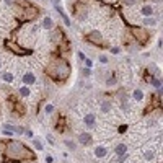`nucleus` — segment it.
<instances>
[{
	"label": "nucleus",
	"mask_w": 163,
	"mask_h": 163,
	"mask_svg": "<svg viewBox=\"0 0 163 163\" xmlns=\"http://www.w3.org/2000/svg\"><path fill=\"white\" fill-rule=\"evenodd\" d=\"M150 83H152L157 90L161 88V82H160V78H157V77H150Z\"/></svg>",
	"instance_id": "412c9836"
},
{
	"label": "nucleus",
	"mask_w": 163,
	"mask_h": 163,
	"mask_svg": "<svg viewBox=\"0 0 163 163\" xmlns=\"http://www.w3.org/2000/svg\"><path fill=\"white\" fill-rule=\"evenodd\" d=\"M18 95H20V98H30V96H31V90H30V87H26V85L20 87V90H18Z\"/></svg>",
	"instance_id": "2eb2a0df"
},
{
	"label": "nucleus",
	"mask_w": 163,
	"mask_h": 163,
	"mask_svg": "<svg viewBox=\"0 0 163 163\" xmlns=\"http://www.w3.org/2000/svg\"><path fill=\"white\" fill-rule=\"evenodd\" d=\"M78 142L82 143V145H90V143L93 142L92 134H88V132H80V134H78Z\"/></svg>",
	"instance_id": "6e6552de"
},
{
	"label": "nucleus",
	"mask_w": 163,
	"mask_h": 163,
	"mask_svg": "<svg viewBox=\"0 0 163 163\" xmlns=\"http://www.w3.org/2000/svg\"><path fill=\"white\" fill-rule=\"evenodd\" d=\"M132 100H134V101H142V100H143V92L140 88H137V90H134V92H132Z\"/></svg>",
	"instance_id": "6ab92c4d"
},
{
	"label": "nucleus",
	"mask_w": 163,
	"mask_h": 163,
	"mask_svg": "<svg viewBox=\"0 0 163 163\" xmlns=\"http://www.w3.org/2000/svg\"><path fill=\"white\" fill-rule=\"evenodd\" d=\"M101 111L103 113H109V111H111V103H109V101H103L101 103Z\"/></svg>",
	"instance_id": "5701e85b"
},
{
	"label": "nucleus",
	"mask_w": 163,
	"mask_h": 163,
	"mask_svg": "<svg viewBox=\"0 0 163 163\" xmlns=\"http://www.w3.org/2000/svg\"><path fill=\"white\" fill-rule=\"evenodd\" d=\"M33 147L36 148L38 152H41V150H44V147H42V143L41 140H38V139H33Z\"/></svg>",
	"instance_id": "4be33fe9"
},
{
	"label": "nucleus",
	"mask_w": 163,
	"mask_h": 163,
	"mask_svg": "<svg viewBox=\"0 0 163 163\" xmlns=\"http://www.w3.org/2000/svg\"><path fill=\"white\" fill-rule=\"evenodd\" d=\"M5 46H7V49H10L12 52H15L16 56H26L28 52H30L28 49H23L20 44H16V42H13V41H7Z\"/></svg>",
	"instance_id": "423d86ee"
},
{
	"label": "nucleus",
	"mask_w": 163,
	"mask_h": 163,
	"mask_svg": "<svg viewBox=\"0 0 163 163\" xmlns=\"http://www.w3.org/2000/svg\"><path fill=\"white\" fill-rule=\"evenodd\" d=\"M85 41H88V42H92V44L95 46H103V34L100 31H90L87 36H85Z\"/></svg>",
	"instance_id": "7ed1b4c3"
},
{
	"label": "nucleus",
	"mask_w": 163,
	"mask_h": 163,
	"mask_svg": "<svg viewBox=\"0 0 163 163\" xmlns=\"http://www.w3.org/2000/svg\"><path fill=\"white\" fill-rule=\"evenodd\" d=\"M5 3H7V5H8V7H12V5H13V3H15V0H5Z\"/></svg>",
	"instance_id": "c9c22d12"
},
{
	"label": "nucleus",
	"mask_w": 163,
	"mask_h": 163,
	"mask_svg": "<svg viewBox=\"0 0 163 163\" xmlns=\"http://www.w3.org/2000/svg\"><path fill=\"white\" fill-rule=\"evenodd\" d=\"M38 15H39V10H38L34 5H26L25 10H23L21 18H23V20H34Z\"/></svg>",
	"instance_id": "39448f33"
},
{
	"label": "nucleus",
	"mask_w": 163,
	"mask_h": 163,
	"mask_svg": "<svg viewBox=\"0 0 163 163\" xmlns=\"http://www.w3.org/2000/svg\"><path fill=\"white\" fill-rule=\"evenodd\" d=\"M83 75H85V77L92 75V69H88V67H87V69H83Z\"/></svg>",
	"instance_id": "72a5a7b5"
},
{
	"label": "nucleus",
	"mask_w": 163,
	"mask_h": 163,
	"mask_svg": "<svg viewBox=\"0 0 163 163\" xmlns=\"http://www.w3.org/2000/svg\"><path fill=\"white\" fill-rule=\"evenodd\" d=\"M25 134H26L28 137H31V139H33V132H31V131H25Z\"/></svg>",
	"instance_id": "4c0bfd02"
},
{
	"label": "nucleus",
	"mask_w": 163,
	"mask_h": 163,
	"mask_svg": "<svg viewBox=\"0 0 163 163\" xmlns=\"http://www.w3.org/2000/svg\"><path fill=\"white\" fill-rule=\"evenodd\" d=\"M2 80L5 82V83H12V82L15 80V77H13V74H12V72L5 70V72H2Z\"/></svg>",
	"instance_id": "f3484780"
},
{
	"label": "nucleus",
	"mask_w": 163,
	"mask_h": 163,
	"mask_svg": "<svg viewBox=\"0 0 163 163\" xmlns=\"http://www.w3.org/2000/svg\"><path fill=\"white\" fill-rule=\"evenodd\" d=\"M93 153H95V157H96V158H104L108 155V148L104 145H98V147H95Z\"/></svg>",
	"instance_id": "9d476101"
},
{
	"label": "nucleus",
	"mask_w": 163,
	"mask_h": 163,
	"mask_svg": "<svg viewBox=\"0 0 163 163\" xmlns=\"http://www.w3.org/2000/svg\"><path fill=\"white\" fill-rule=\"evenodd\" d=\"M46 161H47V163H52V157L47 155V157H46Z\"/></svg>",
	"instance_id": "e433bc0d"
},
{
	"label": "nucleus",
	"mask_w": 163,
	"mask_h": 163,
	"mask_svg": "<svg viewBox=\"0 0 163 163\" xmlns=\"http://www.w3.org/2000/svg\"><path fill=\"white\" fill-rule=\"evenodd\" d=\"M10 103H15V96H10ZM13 109H16V111H20L21 106H18V104H12Z\"/></svg>",
	"instance_id": "c85d7f7f"
},
{
	"label": "nucleus",
	"mask_w": 163,
	"mask_h": 163,
	"mask_svg": "<svg viewBox=\"0 0 163 163\" xmlns=\"http://www.w3.org/2000/svg\"><path fill=\"white\" fill-rule=\"evenodd\" d=\"M42 28H44V30H52V28H54V21H52L51 16H46L44 20H42Z\"/></svg>",
	"instance_id": "a211bd4d"
},
{
	"label": "nucleus",
	"mask_w": 163,
	"mask_h": 163,
	"mask_svg": "<svg viewBox=\"0 0 163 163\" xmlns=\"http://www.w3.org/2000/svg\"><path fill=\"white\" fill-rule=\"evenodd\" d=\"M98 60L101 62V64H108V60H109V59H108L106 56H100V59H98Z\"/></svg>",
	"instance_id": "7c9ffc66"
},
{
	"label": "nucleus",
	"mask_w": 163,
	"mask_h": 163,
	"mask_svg": "<svg viewBox=\"0 0 163 163\" xmlns=\"http://www.w3.org/2000/svg\"><path fill=\"white\" fill-rule=\"evenodd\" d=\"M114 152H116L118 157L126 155V153H127V145H126V143H118V145L114 147Z\"/></svg>",
	"instance_id": "4468645a"
},
{
	"label": "nucleus",
	"mask_w": 163,
	"mask_h": 163,
	"mask_svg": "<svg viewBox=\"0 0 163 163\" xmlns=\"http://www.w3.org/2000/svg\"><path fill=\"white\" fill-rule=\"evenodd\" d=\"M46 74L54 82H65L70 75V65L65 59L56 57V59H52L49 62V65L46 67Z\"/></svg>",
	"instance_id": "f03ea898"
},
{
	"label": "nucleus",
	"mask_w": 163,
	"mask_h": 163,
	"mask_svg": "<svg viewBox=\"0 0 163 163\" xmlns=\"http://www.w3.org/2000/svg\"><path fill=\"white\" fill-rule=\"evenodd\" d=\"M119 52H121L119 47H113V49H111V54H119Z\"/></svg>",
	"instance_id": "f704fd0d"
},
{
	"label": "nucleus",
	"mask_w": 163,
	"mask_h": 163,
	"mask_svg": "<svg viewBox=\"0 0 163 163\" xmlns=\"http://www.w3.org/2000/svg\"><path fill=\"white\" fill-rule=\"evenodd\" d=\"M3 136H7V137H13V134H15V132H13L12 131V129H7V127H3Z\"/></svg>",
	"instance_id": "bb28decb"
},
{
	"label": "nucleus",
	"mask_w": 163,
	"mask_h": 163,
	"mask_svg": "<svg viewBox=\"0 0 163 163\" xmlns=\"http://www.w3.org/2000/svg\"><path fill=\"white\" fill-rule=\"evenodd\" d=\"M23 85H26V87H30V85H34L36 83V75L33 74V72H25V75H23Z\"/></svg>",
	"instance_id": "0eeeda50"
},
{
	"label": "nucleus",
	"mask_w": 163,
	"mask_h": 163,
	"mask_svg": "<svg viewBox=\"0 0 163 163\" xmlns=\"http://www.w3.org/2000/svg\"><path fill=\"white\" fill-rule=\"evenodd\" d=\"M83 122H85L87 127H95V124H96V116H95V114H85Z\"/></svg>",
	"instance_id": "9b49d317"
},
{
	"label": "nucleus",
	"mask_w": 163,
	"mask_h": 163,
	"mask_svg": "<svg viewBox=\"0 0 163 163\" xmlns=\"http://www.w3.org/2000/svg\"><path fill=\"white\" fill-rule=\"evenodd\" d=\"M106 83H108V85H114V83H116V77H114V75L109 77V78L106 80Z\"/></svg>",
	"instance_id": "c756f323"
},
{
	"label": "nucleus",
	"mask_w": 163,
	"mask_h": 163,
	"mask_svg": "<svg viewBox=\"0 0 163 163\" xmlns=\"http://www.w3.org/2000/svg\"><path fill=\"white\" fill-rule=\"evenodd\" d=\"M83 62H85V65H87V67H88V69H92V65H93V62H92V60H90V59H88V57H87V59H85Z\"/></svg>",
	"instance_id": "2f4dec72"
},
{
	"label": "nucleus",
	"mask_w": 163,
	"mask_h": 163,
	"mask_svg": "<svg viewBox=\"0 0 163 163\" xmlns=\"http://www.w3.org/2000/svg\"><path fill=\"white\" fill-rule=\"evenodd\" d=\"M143 158H145L147 161H152L153 158H155V150H153L152 147L145 148V150H143Z\"/></svg>",
	"instance_id": "dca6fc26"
},
{
	"label": "nucleus",
	"mask_w": 163,
	"mask_h": 163,
	"mask_svg": "<svg viewBox=\"0 0 163 163\" xmlns=\"http://www.w3.org/2000/svg\"><path fill=\"white\" fill-rule=\"evenodd\" d=\"M3 153H5L7 160L12 161H26V160H34L36 155L34 152L30 150L23 142L18 140H7L5 145H3Z\"/></svg>",
	"instance_id": "f257e3e1"
},
{
	"label": "nucleus",
	"mask_w": 163,
	"mask_h": 163,
	"mask_svg": "<svg viewBox=\"0 0 163 163\" xmlns=\"http://www.w3.org/2000/svg\"><path fill=\"white\" fill-rule=\"evenodd\" d=\"M77 56H78V59H82V60H85V59H87V56H85L82 51H78V52H77Z\"/></svg>",
	"instance_id": "473e14b6"
},
{
	"label": "nucleus",
	"mask_w": 163,
	"mask_h": 163,
	"mask_svg": "<svg viewBox=\"0 0 163 163\" xmlns=\"http://www.w3.org/2000/svg\"><path fill=\"white\" fill-rule=\"evenodd\" d=\"M148 70H152V77H157V75H158V67H157L155 64H150Z\"/></svg>",
	"instance_id": "a878e982"
},
{
	"label": "nucleus",
	"mask_w": 163,
	"mask_h": 163,
	"mask_svg": "<svg viewBox=\"0 0 163 163\" xmlns=\"http://www.w3.org/2000/svg\"><path fill=\"white\" fill-rule=\"evenodd\" d=\"M142 23L145 26H155L158 21H157V18H153V16H147V18H143V20H142Z\"/></svg>",
	"instance_id": "aec40b11"
},
{
	"label": "nucleus",
	"mask_w": 163,
	"mask_h": 163,
	"mask_svg": "<svg viewBox=\"0 0 163 163\" xmlns=\"http://www.w3.org/2000/svg\"><path fill=\"white\" fill-rule=\"evenodd\" d=\"M132 34L134 38L137 39V42H140V44H145V42L148 41V38H150V34L143 30V28H134L132 30Z\"/></svg>",
	"instance_id": "20e7f679"
},
{
	"label": "nucleus",
	"mask_w": 163,
	"mask_h": 163,
	"mask_svg": "<svg viewBox=\"0 0 163 163\" xmlns=\"http://www.w3.org/2000/svg\"><path fill=\"white\" fill-rule=\"evenodd\" d=\"M64 143H65L67 148H70V150H75V148H77V143L72 142V140H64Z\"/></svg>",
	"instance_id": "393cba45"
},
{
	"label": "nucleus",
	"mask_w": 163,
	"mask_h": 163,
	"mask_svg": "<svg viewBox=\"0 0 163 163\" xmlns=\"http://www.w3.org/2000/svg\"><path fill=\"white\" fill-rule=\"evenodd\" d=\"M74 13L78 20H85L87 18V8H85V5H77L74 8Z\"/></svg>",
	"instance_id": "1a4fd4ad"
},
{
	"label": "nucleus",
	"mask_w": 163,
	"mask_h": 163,
	"mask_svg": "<svg viewBox=\"0 0 163 163\" xmlns=\"http://www.w3.org/2000/svg\"><path fill=\"white\" fill-rule=\"evenodd\" d=\"M140 15H142L143 18L153 16V7H152V5H143V7H140Z\"/></svg>",
	"instance_id": "f8f14e48"
},
{
	"label": "nucleus",
	"mask_w": 163,
	"mask_h": 163,
	"mask_svg": "<svg viewBox=\"0 0 163 163\" xmlns=\"http://www.w3.org/2000/svg\"><path fill=\"white\" fill-rule=\"evenodd\" d=\"M54 8H56V12H57V13H59V15H60V18H62V20H64V25H65V26H70L72 23H70V20H69V16L65 15V12L62 10V8H60L59 5H56Z\"/></svg>",
	"instance_id": "ddd939ff"
},
{
	"label": "nucleus",
	"mask_w": 163,
	"mask_h": 163,
	"mask_svg": "<svg viewBox=\"0 0 163 163\" xmlns=\"http://www.w3.org/2000/svg\"><path fill=\"white\" fill-rule=\"evenodd\" d=\"M59 2H60V0H52V5H54V7L59 5Z\"/></svg>",
	"instance_id": "58836bf2"
},
{
	"label": "nucleus",
	"mask_w": 163,
	"mask_h": 163,
	"mask_svg": "<svg viewBox=\"0 0 163 163\" xmlns=\"http://www.w3.org/2000/svg\"><path fill=\"white\" fill-rule=\"evenodd\" d=\"M122 3L126 7H132V5H136V3H137V0H122Z\"/></svg>",
	"instance_id": "cd10ccee"
},
{
	"label": "nucleus",
	"mask_w": 163,
	"mask_h": 163,
	"mask_svg": "<svg viewBox=\"0 0 163 163\" xmlns=\"http://www.w3.org/2000/svg\"><path fill=\"white\" fill-rule=\"evenodd\" d=\"M54 109H56L54 104H52V103H47L46 106H44V113H46V114H52V113H54Z\"/></svg>",
	"instance_id": "b1692460"
}]
</instances>
